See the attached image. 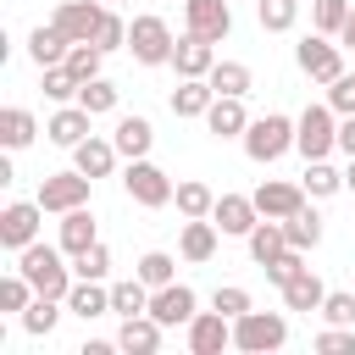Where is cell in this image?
<instances>
[{"mask_svg": "<svg viewBox=\"0 0 355 355\" xmlns=\"http://www.w3.org/2000/svg\"><path fill=\"white\" fill-rule=\"evenodd\" d=\"M61 255H67V250H55V244H39V239H33L28 250H17V272H22L44 300H67V294H72V283H78V272H72Z\"/></svg>", "mask_w": 355, "mask_h": 355, "instance_id": "obj_1", "label": "cell"}, {"mask_svg": "<svg viewBox=\"0 0 355 355\" xmlns=\"http://www.w3.org/2000/svg\"><path fill=\"white\" fill-rule=\"evenodd\" d=\"M283 150H294V122L277 116V111L250 116V128H244V155H250L255 166H272Z\"/></svg>", "mask_w": 355, "mask_h": 355, "instance_id": "obj_2", "label": "cell"}, {"mask_svg": "<svg viewBox=\"0 0 355 355\" xmlns=\"http://www.w3.org/2000/svg\"><path fill=\"white\" fill-rule=\"evenodd\" d=\"M283 338H288V322H283V311H244L239 322H233V349H244V355H266V349H283Z\"/></svg>", "mask_w": 355, "mask_h": 355, "instance_id": "obj_3", "label": "cell"}, {"mask_svg": "<svg viewBox=\"0 0 355 355\" xmlns=\"http://www.w3.org/2000/svg\"><path fill=\"white\" fill-rule=\"evenodd\" d=\"M122 189H128V200L133 205H144V211H161V205H172V194H178V183L150 161V155H139V161H128V172H122Z\"/></svg>", "mask_w": 355, "mask_h": 355, "instance_id": "obj_4", "label": "cell"}, {"mask_svg": "<svg viewBox=\"0 0 355 355\" xmlns=\"http://www.w3.org/2000/svg\"><path fill=\"white\" fill-rule=\"evenodd\" d=\"M172 28H166V17H133L128 22V50H133V61L139 67H172Z\"/></svg>", "mask_w": 355, "mask_h": 355, "instance_id": "obj_5", "label": "cell"}, {"mask_svg": "<svg viewBox=\"0 0 355 355\" xmlns=\"http://www.w3.org/2000/svg\"><path fill=\"white\" fill-rule=\"evenodd\" d=\"M338 111L333 105H305L300 111V122H294V150L305 155V161H322L327 150H338V122H333Z\"/></svg>", "mask_w": 355, "mask_h": 355, "instance_id": "obj_6", "label": "cell"}, {"mask_svg": "<svg viewBox=\"0 0 355 355\" xmlns=\"http://www.w3.org/2000/svg\"><path fill=\"white\" fill-rule=\"evenodd\" d=\"M294 61H300V72H305L311 83L344 78V44H333L327 33H305V39L294 44Z\"/></svg>", "mask_w": 355, "mask_h": 355, "instance_id": "obj_7", "label": "cell"}, {"mask_svg": "<svg viewBox=\"0 0 355 355\" xmlns=\"http://www.w3.org/2000/svg\"><path fill=\"white\" fill-rule=\"evenodd\" d=\"M89 172H50L44 183H39V205L44 211H55V216H67V211H78V205H89Z\"/></svg>", "mask_w": 355, "mask_h": 355, "instance_id": "obj_8", "label": "cell"}, {"mask_svg": "<svg viewBox=\"0 0 355 355\" xmlns=\"http://www.w3.org/2000/svg\"><path fill=\"white\" fill-rule=\"evenodd\" d=\"M39 216H44V205L39 200H11L6 211H0V244L17 255V250H28L33 239H39Z\"/></svg>", "mask_w": 355, "mask_h": 355, "instance_id": "obj_9", "label": "cell"}, {"mask_svg": "<svg viewBox=\"0 0 355 355\" xmlns=\"http://www.w3.org/2000/svg\"><path fill=\"white\" fill-rule=\"evenodd\" d=\"M233 0H183V22H189V33H205L211 44H222L227 33H233V11H227Z\"/></svg>", "mask_w": 355, "mask_h": 355, "instance_id": "obj_10", "label": "cell"}, {"mask_svg": "<svg viewBox=\"0 0 355 355\" xmlns=\"http://www.w3.org/2000/svg\"><path fill=\"white\" fill-rule=\"evenodd\" d=\"M250 200H255V211H261V216H277V222H288V216H294V211H300L311 194H305V183H283V178H266V183H261Z\"/></svg>", "mask_w": 355, "mask_h": 355, "instance_id": "obj_11", "label": "cell"}, {"mask_svg": "<svg viewBox=\"0 0 355 355\" xmlns=\"http://www.w3.org/2000/svg\"><path fill=\"white\" fill-rule=\"evenodd\" d=\"M150 316L161 322V327H189L200 311H194V288L189 283H166V288H155L150 294Z\"/></svg>", "mask_w": 355, "mask_h": 355, "instance_id": "obj_12", "label": "cell"}, {"mask_svg": "<svg viewBox=\"0 0 355 355\" xmlns=\"http://www.w3.org/2000/svg\"><path fill=\"white\" fill-rule=\"evenodd\" d=\"M100 17H105V6H100V0H61L50 22H55V28H61L72 44H83V39H94Z\"/></svg>", "mask_w": 355, "mask_h": 355, "instance_id": "obj_13", "label": "cell"}, {"mask_svg": "<svg viewBox=\"0 0 355 355\" xmlns=\"http://www.w3.org/2000/svg\"><path fill=\"white\" fill-rule=\"evenodd\" d=\"M227 344H233V316L200 311V316L189 322V349H194V355H222Z\"/></svg>", "mask_w": 355, "mask_h": 355, "instance_id": "obj_14", "label": "cell"}, {"mask_svg": "<svg viewBox=\"0 0 355 355\" xmlns=\"http://www.w3.org/2000/svg\"><path fill=\"white\" fill-rule=\"evenodd\" d=\"M172 67H178V78H211V67H216V50H211V39L183 28V39L172 44Z\"/></svg>", "mask_w": 355, "mask_h": 355, "instance_id": "obj_15", "label": "cell"}, {"mask_svg": "<svg viewBox=\"0 0 355 355\" xmlns=\"http://www.w3.org/2000/svg\"><path fill=\"white\" fill-rule=\"evenodd\" d=\"M211 222H216L222 233H233V239H250V227L261 222V211H255V200H250V194H216Z\"/></svg>", "mask_w": 355, "mask_h": 355, "instance_id": "obj_16", "label": "cell"}, {"mask_svg": "<svg viewBox=\"0 0 355 355\" xmlns=\"http://www.w3.org/2000/svg\"><path fill=\"white\" fill-rule=\"evenodd\" d=\"M205 128H211L216 139H244V128H250L244 94H216V100H211V111H205Z\"/></svg>", "mask_w": 355, "mask_h": 355, "instance_id": "obj_17", "label": "cell"}, {"mask_svg": "<svg viewBox=\"0 0 355 355\" xmlns=\"http://www.w3.org/2000/svg\"><path fill=\"white\" fill-rule=\"evenodd\" d=\"M89 122H94V116H89V111L72 100V105H61V111L44 122V133H50V144H61V150H78V144L89 139Z\"/></svg>", "mask_w": 355, "mask_h": 355, "instance_id": "obj_18", "label": "cell"}, {"mask_svg": "<svg viewBox=\"0 0 355 355\" xmlns=\"http://www.w3.org/2000/svg\"><path fill=\"white\" fill-rule=\"evenodd\" d=\"M216 222L211 216H183V233H178V255L183 261H211L216 255Z\"/></svg>", "mask_w": 355, "mask_h": 355, "instance_id": "obj_19", "label": "cell"}, {"mask_svg": "<svg viewBox=\"0 0 355 355\" xmlns=\"http://www.w3.org/2000/svg\"><path fill=\"white\" fill-rule=\"evenodd\" d=\"M116 139H100V133H89L78 150H72V166L78 172H89V178H111V166H116Z\"/></svg>", "mask_w": 355, "mask_h": 355, "instance_id": "obj_20", "label": "cell"}, {"mask_svg": "<svg viewBox=\"0 0 355 355\" xmlns=\"http://www.w3.org/2000/svg\"><path fill=\"white\" fill-rule=\"evenodd\" d=\"M116 349H128V355H155V349H161V322H155L150 311H144V316H122Z\"/></svg>", "mask_w": 355, "mask_h": 355, "instance_id": "obj_21", "label": "cell"}, {"mask_svg": "<svg viewBox=\"0 0 355 355\" xmlns=\"http://www.w3.org/2000/svg\"><path fill=\"white\" fill-rule=\"evenodd\" d=\"M67 311H72V316H83V322H94V316H105V311H111V288H105L100 277H78V283H72V294H67Z\"/></svg>", "mask_w": 355, "mask_h": 355, "instance_id": "obj_22", "label": "cell"}, {"mask_svg": "<svg viewBox=\"0 0 355 355\" xmlns=\"http://www.w3.org/2000/svg\"><path fill=\"white\" fill-rule=\"evenodd\" d=\"M67 50H72V39H67L55 22L28 33V55H33V67H39V72H44V67H61V61H67Z\"/></svg>", "mask_w": 355, "mask_h": 355, "instance_id": "obj_23", "label": "cell"}, {"mask_svg": "<svg viewBox=\"0 0 355 355\" xmlns=\"http://www.w3.org/2000/svg\"><path fill=\"white\" fill-rule=\"evenodd\" d=\"M211 100H216L211 78H178V89H172V116H205Z\"/></svg>", "mask_w": 355, "mask_h": 355, "instance_id": "obj_24", "label": "cell"}, {"mask_svg": "<svg viewBox=\"0 0 355 355\" xmlns=\"http://www.w3.org/2000/svg\"><path fill=\"white\" fill-rule=\"evenodd\" d=\"M33 133H39V122H33L28 105H6V111H0V144H6V150H28Z\"/></svg>", "mask_w": 355, "mask_h": 355, "instance_id": "obj_25", "label": "cell"}, {"mask_svg": "<svg viewBox=\"0 0 355 355\" xmlns=\"http://www.w3.org/2000/svg\"><path fill=\"white\" fill-rule=\"evenodd\" d=\"M89 244H100V233H94L89 205H78V211H67V216H61V250H67V255H83Z\"/></svg>", "mask_w": 355, "mask_h": 355, "instance_id": "obj_26", "label": "cell"}, {"mask_svg": "<svg viewBox=\"0 0 355 355\" xmlns=\"http://www.w3.org/2000/svg\"><path fill=\"white\" fill-rule=\"evenodd\" d=\"M288 250V233H283V222L277 216H261L255 227H250V255H255V266H266L272 255H283Z\"/></svg>", "mask_w": 355, "mask_h": 355, "instance_id": "obj_27", "label": "cell"}, {"mask_svg": "<svg viewBox=\"0 0 355 355\" xmlns=\"http://www.w3.org/2000/svg\"><path fill=\"white\" fill-rule=\"evenodd\" d=\"M322 300H327V288H322V277H316L311 266H305L294 283H283V305H288V311H305V316H311V311H322Z\"/></svg>", "mask_w": 355, "mask_h": 355, "instance_id": "obj_28", "label": "cell"}, {"mask_svg": "<svg viewBox=\"0 0 355 355\" xmlns=\"http://www.w3.org/2000/svg\"><path fill=\"white\" fill-rule=\"evenodd\" d=\"M150 294H155V288L133 272V277L111 283V311H116V316H144V311H150Z\"/></svg>", "mask_w": 355, "mask_h": 355, "instance_id": "obj_29", "label": "cell"}, {"mask_svg": "<svg viewBox=\"0 0 355 355\" xmlns=\"http://www.w3.org/2000/svg\"><path fill=\"white\" fill-rule=\"evenodd\" d=\"M111 139H116V150H122L128 161H139V155H150V144H155V128H150L144 116H122Z\"/></svg>", "mask_w": 355, "mask_h": 355, "instance_id": "obj_30", "label": "cell"}, {"mask_svg": "<svg viewBox=\"0 0 355 355\" xmlns=\"http://www.w3.org/2000/svg\"><path fill=\"white\" fill-rule=\"evenodd\" d=\"M172 200H178L183 216H211V211H216V194H211V183H200V178H183Z\"/></svg>", "mask_w": 355, "mask_h": 355, "instance_id": "obj_31", "label": "cell"}, {"mask_svg": "<svg viewBox=\"0 0 355 355\" xmlns=\"http://www.w3.org/2000/svg\"><path fill=\"white\" fill-rule=\"evenodd\" d=\"M283 233H288L294 250H316V244H322V216H316L311 205H300V211L283 222Z\"/></svg>", "mask_w": 355, "mask_h": 355, "instance_id": "obj_32", "label": "cell"}, {"mask_svg": "<svg viewBox=\"0 0 355 355\" xmlns=\"http://www.w3.org/2000/svg\"><path fill=\"white\" fill-rule=\"evenodd\" d=\"M300 183H305V194H311V200H327V194H338V189H344V172H333V166H327V155H322V161H305V178H300Z\"/></svg>", "mask_w": 355, "mask_h": 355, "instance_id": "obj_33", "label": "cell"}, {"mask_svg": "<svg viewBox=\"0 0 355 355\" xmlns=\"http://www.w3.org/2000/svg\"><path fill=\"white\" fill-rule=\"evenodd\" d=\"M255 17L266 33H288L300 22V0H255Z\"/></svg>", "mask_w": 355, "mask_h": 355, "instance_id": "obj_34", "label": "cell"}, {"mask_svg": "<svg viewBox=\"0 0 355 355\" xmlns=\"http://www.w3.org/2000/svg\"><path fill=\"white\" fill-rule=\"evenodd\" d=\"M100 61H105V50H100L94 39H83V44H72V50H67V72H72L78 83L100 78Z\"/></svg>", "mask_w": 355, "mask_h": 355, "instance_id": "obj_35", "label": "cell"}, {"mask_svg": "<svg viewBox=\"0 0 355 355\" xmlns=\"http://www.w3.org/2000/svg\"><path fill=\"white\" fill-rule=\"evenodd\" d=\"M150 288H166V283H178V261L166 255V250H150V255H139V266H133Z\"/></svg>", "mask_w": 355, "mask_h": 355, "instance_id": "obj_36", "label": "cell"}, {"mask_svg": "<svg viewBox=\"0 0 355 355\" xmlns=\"http://www.w3.org/2000/svg\"><path fill=\"white\" fill-rule=\"evenodd\" d=\"M61 305H67V300H44V294H39V300H33L28 311H22V327H28L33 338L55 333V322H61Z\"/></svg>", "mask_w": 355, "mask_h": 355, "instance_id": "obj_37", "label": "cell"}, {"mask_svg": "<svg viewBox=\"0 0 355 355\" xmlns=\"http://www.w3.org/2000/svg\"><path fill=\"white\" fill-rule=\"evenodd\" d=\"M211 89L216 94H250V67L244 61H216L211 67Z\"/></svg>", "mask_w": 355, "mask_h": 355, "instance_id": "obj_38", "label": "cell"}, {"mask_svg": "<svg viewBox=\"0 0 355 355\" xmlns=\"http://www.w3.org/2000/svg\"><path fill=\"white\" fill-rule=\"evenodd\" d=\"M78 105H83L89 116H105V111H116V83H105V78H89V83L78 89Z\"/></svg>", "mask_w": 355, "mask_h": 355, "instance_id": "obj_39", "label": "cell"}, {"mask_svg": "<svg viewBox=\"0 0 355 355\" xmlns=\"http://www.w3.org/2000/svg\"><path fill=\"white\" fill-rule=\"evenodd\" d=\"M261 272H266V283H277V288H283V283H294V277L305 272V250H294V244H288V250H283V255H272Z\"/></svg>", "mask_w": 355, "mask_h": 355, "instance_id": "obj_40", "label": "cell"}, {"mask_svg": "<svg viewBox=\"0 0 355 355\" xmlns=\"http://www.w3.org/2000/svg\"><path fill=\"white\" fill-rule=\"evenodd\" d=\"M311 22H316V33L338 39V28L349 22V0H316V6H311Z\"/></svg>", "mask_w": 355, "mask_h": 355, "instance_id": "obj_41", "label": "cell"}, {"mask_svg": "<svg viewBox=\"0 0 355 355\" xmlns=\"http://www.w3.org/2000/svg\"><path fill=\"white\" fill-rule=\"evenodd\" d=\"M78 89H83V83H78V78L67 72V61H61V67H44V94H50L55 105H67V100H78Z\"/></svg>", "mask_w": 355, "mask_h": 355, "instance_id": "obj_42", "label": "cell"}, {"mask_svg": "<svg viewBox=\"0 0 355 355\" xmlns=\"http://www.w3.org/2000/svg\"><path fill=\"white\" fill-rule=\"evenodd\" d=\"M72 272H78V277H100V283H105V272H111V250H105V244H89L83 255H72Z\"/></svg>", "mask_w": 355, "mask_h": 355, "instance_id": "obj_43", "label": "cell"}, {"mask_svg": "<svg viewBox=\"0 0 355 355\" xmlns=\"http://www.w3.org/2000/svg\"><path fill=\"white\" fill-rule=\"evenodd\" d=\"M322 316H327L333 327H355V288L327 294V300H322Z\"/></svg>", "mask_w": 355, "mask_h": 355, "instance_id": "obj_44", "label": "cell"}, {"mask_svg": "<svg viewBox=\"0 0 355 355\" xmlns=\"http://www.w3.org/2000/svg\"><path fill=\"white\" fill-rule=\"evenodd\" d=\"M211 311H222V316H233V322H239V316L250 311V294H244L239 283H227V288H216V294H211Z\"/></svg>", "mask_w": 355, "mask_h": 355, "instance_id": "obj_45", "label": "cell"}, {"mask_svg": "<svg viewBox=\"0 0 355 355\" xmlns=\"http://www.w3.org/2000/svg\"><path fill=\"white\" fill-rule=\"evenodd\" d=\"M316 349L322 355H355V327H333L327 322V333H316Z\"/></svg>", "mask_w": 355, "mask_h": 355, "instance_id": "obj_46", "label": "cell"}, {"mask_svg": "<svg viewBox=\"0 0 355 355\" xmlns=\"http://www.w3.org/2000/svg\"><path fill=\"white\" fill-rule=\"evenodd\" d=\"M327 105H333L338 116H355V72H344V78L327 83Z\"/></svg>", "mask_w": 355, "mask_h": 355, "instance_id": "obj_47", "label": "cell"}, {"mask_svg": "<svg viewBox=\"0 0 355 355\" xmlns=\"http://www.w3.org/2000/svg\"><path fill=\"white\" fill-rule=\"evenodd\" d=\"M94 44H100V50H116V44H128V22H122L116 11H105V17H100V28H94Z\"/></svg>", "mask_w": 355, "mask_h": 355, "instance_id": "obj_48", "label": "cell"}, {"mask_svg": "<svg viewBox=\"0 0 355 355\" xmlns=\"http://www.w3.org/2000/svg\"><path fill=\"white\" fill-rule=\"evenodd\" d=\"M338 150H344V155H355V116H344V122H338Z\"/></svg>", "mask_w": 355, "mask_h": 355, "instance_id": "obj_49", "label": "cell"}, {"mask_svg": "<svg viewBox=\"0 0 355 355\" xmlns=\"http://www.w3.org/2000/svg\"><path fill=\"white\" fill-rule=\"evenodd\" d=\"M338 44H344V50H355V6H349V22L338 28Z\"/></svg>", "mask_w": 355, "mask_h": 355, "instance_id": "obj_50", "label": "cell"}, {"mask_svg": "<svg viewBox=\"0 0 355 355\" xmlns=\"http://www.w3.org/2000/svg\"><path fill=\"white\" fill-rule=\"evenodd\" d=\"M344 189H355V155H349V172H344Z\"/></svg>", "mask_w": 355, "mask_h": 355, "instance_id": "obj_51", "label": "cell"}]
</instances>
